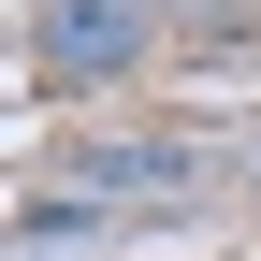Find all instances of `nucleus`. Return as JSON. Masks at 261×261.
Instances as JSON below:
<instances>
[{
  "instance_id": "1",
  "label": "nucleus",
  "mask_w": 261,
  "mask_h": 261,
  "mask_svg": "<svg viewBox=\"0 0 261 261\" xmlns=\"http://www.w3.org/2000/svg\"><path fill=\"white\" fill-rule=\"evenodd\" d=\"M160 29L174 15H145V0H29L15 58H29V87H130L160 58Z\"/></svg>"
},
{
  "instance_id": "2",
  "label": "nucleus",
  "mask_w": 261,
  "mask_h": 261,
  "mask_svg": "<svg viewBox=\"0 0 261 261\" xmlns=\"http://www.w3.org/2000/svg\"><path fill=\"white\" fill-rule=\"evenodd\" d=\"M73 174L87 189H189V145H174V130H102Z\"/></svg>"
},
{
  "instance_id": "4",
  "label": "nucleus",
  "mask_w": 261,
  "mask_h": 261,
  "mask_svg": "<svg viewBox=\"0 0 261 261\" xmlns=\"http://www.w3.org/2000/svg\"><path fill=\"white\" fill-rule=\"evenodd\" d=\"M145 15H189V0H145Z\"/></svg>"
},
{
  "instance_id": "3",
  "label": "nucleus",
  "mask_w": 261,
  "mask_h": 261,
  "mask_svg": "<svg viewBox=\"0 0 261 261\" xmlns=\"http://www.w3.org/2000/svg\"><path fill=\"white\" fill-rule=\"evenodd\" d=\"M15 232H29V247H87V232H102V203H87V189H29Z\"/></svg>"
}]
</instances>
